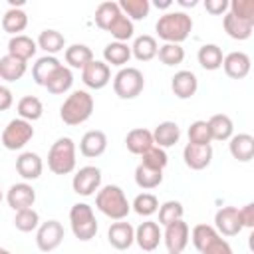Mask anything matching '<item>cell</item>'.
Listing matches in <instances>:
<instances>
[{
  "instance_id": "obj_1",
  "label": "cell",
  "mask_w": 254,
  "mask_h": 254,
  "mask_svg": "<svg viewBox=\"0 0 254 254\" xmlns=\"http://www.w3.org/2000/svg\"><path fill=\"white\" fill-rule=\"evenodd\" d=\"M155 30H157V36L165 44H181L192 32V18L187 12H183V10L165 12L157 20Z\"/></svg>"
},
{
  "instance_id": "obj_2",
  "label": "cell",
  "mask_w": 254,
  "mask_h": 254,
  "mask_svg": "<svg viewBox=\"0 0 254 254\" xmlns=\"http://www.w3.org/2000/svg\"><path fill=\"white\" fill-rule=\"evenodd\" d=\"M95 206L101 214H105L111 220H123L133 208L123 189L117 185H105L103 189H99L95 194Z\"/></svg>"
},
{
  "instance_id": "obj_3",
  "label": "cell",
  "mask_w": 254,
  "mask_h": 254,
  "mask_svg": "<svg viewBox=\"0 0 254 254\" xmlns=\"http://www.w3.org/2000/svg\"><path fill=\"white\" fill-rule=\"evenodd\" d=\"M91 113H93V97L85 89L71 91L60 107V119L69 127L85 123L91 117Z\"/></svg>"
},
{
  "instance_id": "obj_4",
  "label": "cell",
  "mask_w": 254,
  "mask_h": 254,
  "mask_svg": "<svg viewBox=\"0 0 254 254\" xmlns=\"http://www.w3.org/2000/svg\"><path fill=\"white\" fill-rule=\"evenodd\" d=\"M75 163V143L69 137H60L48 151V169L54 175H69Z\"/></svg>"
},
{
  "instance_id": "obj_5",
  "label": "cell",
  "mask_w": 254,
  "mask_h": 254,
  "mask_svg": "<svg viewBox=\"0 0 254 254\" xmlns=\"http://www.w3.org/2000/svg\"><path fill=\"white\" fill-rule=\"evenodd\" d=\"M69 226H71L73 236L81 242L95 238L97 228H99L95 214H93V208L87 202H75L69 208Z\"/></svg>"
},
{
  "instance_id": "obj_6",
  "label": "cell",
  "mask_w": 254,
  "mask_h": 254,
  "mask_svg": "<svg viewBox=\"0 0 254 254\" xmlns=\"http://www.w3.org/2000/svg\"><path fill=\"white\" fill-rule=\"evenodd\" d=\"M145 87V77L137 67H121L113 77V91L119 99H135Z\"/></svg>"
},
{
  "instance_id": "obj_7",
  "label": "cell",
  "mask_w": 254,
  "mask_h": 254,
  "mask_svg": "<svg viewBox=\"0 0 254 254\" xmlns=\"http://www.w3.org/2000/svg\"><path fill=\"white\" fill-rule=\"evenodd\" d=\"M34 137V127L30 121L18 117L12 119L4 131H2V145L8 151H20L24 145H28V141Z\"/></svg>"
},
{
  "instance_id": "obj_8",
  "label": "cell",
  "mask_w": 254,
  "mask_h": 254,
  "mask_svg": "<svg viewBox=\"0 0 254 254\" xmlns=\"http://www.w3.org/2000/svg\"><path fill=\"white\" fill-rule=\"evenodd\" d=\"M99 187H101V171L93 165L81 167L71 179V189L79 196H91L95 194V190H99Z\"/></svg>"
},
{
  "instance_id": "obj_9",
  "label": "cell",
  "mask_w": 254,
  "mask_h": 254,
  "mask_svg": "<svg viewBox=\"0 0 254 254\" xmlns=\"http://www.w3.org/2000/svg\"><path fill=\"white\" fill-rule=\"evenodd\" d=\"M64 240V226L58 220H46L40 224L36 232V246L42 252H52L56 250Z\"/></svg>"
},
{
  "instance_id": "obj_10",
  "label": "cell",
  "mask_w": 254,
  "mask_h": 254,
  "mask_svg": "<svg viewBox=\"0 0 254 254\" xmlns=\"http://www.w3.org/2000/svg\"><path fill=\"white\" fill-rule=\"evenodd\" d=\"M214 228L222 236H236L244 228L242 218H240V208H236V206H222L220 210H216V214H214Z\"/></svg>"
},
{
  "instance_id": "obj_11",
  "label": "cell",
  "mask_w": 254,
  "mask_h": 254,
  "mask_svg": "<svg viewBox=\"0 0 254 254\" xmlns=\"http://www.w3.org/2000/svg\"><path fill=\"white\" fill-rule=\"evenodd\" d=\"M189 236H190V230L185 220H177V222L165 226L163 240H165L169 254H181L189 244Z\"/></svg>"
},
{
  "instance_id": "obj_12",
  "label": "cell",
  "mask_w": 254,
  "mask_h": 254,
  "mask_svg": "<svg viewBox=\"0 0 254 254\" xmlns=\"http://www.w3.org/2000/svg\"><path fill=\"white\" fill-rule=\"evenodd\" d=\"M81 81L89 89H101L111 81V69H109V65L105 62L93 60L89 65H85L81 69Z\"/></svg>"
},
{
  "instance_id": "obj_13",
  "label": "cell",
  "mask_w": 254,
  "mask_h": 254,
  "mask_svg": "<svg viewBox=\"0 0 254 254\" xmlns=\"http://www.w3.org/2000/svg\"><path fill=\"white\" fill-rule=\"evenodd\" d=\"M161 240H163L161 224L155 220H145L135 228V242L143 252H153Z\"/></svg>"
},
{
  "instance_id": "obj_14",
  "label": "cell",
  "mask_w": 254,
  "mask_h": 254,
  "mask_svg": "<svg viewBox=\"0 0 254 254\" xmlns=\"http://www.w3.org/2000/svg\"><path fill=\"white\" fill-rule=\"evenodd\" d=\"M183 159H185V165L190 171H202L212 161V147L210 145L187 143L185 149H183Z\"/></svg>"
},
{
  "instance_id": "obj_15",
  "label": "cell",
  "mask_w": 254,
  "mask_h": 254,
  "mask_svg": "<svg viewBox=\"0 0 254 254\" xmlns=\"http://www.w3.org/2000/svg\"><path fill=\"white\" fill-rule=\"evenodd\" d=\"M6 200L8 204L18 212V210H24V208H32L34 202H36V190L32 185L28 183H16L8 189L6 192Z\"/></svg>"
},
{
  "instance_id": "obj_16",
  "label": "cell",
  "mask_w": 254,
  "mask_h": 254,
  "mask_svg": "<svg viewBox=\"0 0 254 254\" xmlns=\"http://www.w3.org/2000/svg\"><path fill=\"white\" fill-rule=\"evenodd\" d=\"M107 240L115 250H127L135 242V228L129 222L115 220L107 230Z\"/></svg>"
},
{
  "instance_id": "obj_17",
  "label": "cell",
  "mask_w": 254,
  "mask_h": 254,
  "mask_svg": "<svg viewBox=\"0 0 254 254\" xmlns=\"http://www.w3.org/2000/svg\"><path fill=\"white\" fill-rule=\"evenodd\" d=\"M171 89L179 99H190L198 89V79L192 71L181 69L171 77Z\"/></svg>"
},
{
  "instance_id": "obj_18",
  "label": "cell",
  "mask_w": 254,
  "mask_h": 254,
  "mask_svg": "<svg viewBox=\"0 0 254 254\" xmlns=\"http://www.w3.org/2000/svg\"><path fill=\"white\" fill-rule=\"evenodd\" d=\"M107 149V135L99 129H91L87 131L81 141H79V153L87 159H95V157H101Z\"/></svg>"
},
{
  "instance_id": "obj_19",
  "label": "cell",
  "mask_w": 254,
  "mask_h": 254,
  "mask_svg": "<svg viewBox=\"0 0 254 254\" xmlns=\"http://www.w3.org/2000/svg\"><path fill=\"white\" fill-rule=\"evenodd\" d=\"M16 171L24 181H36V179H40V175L44 171V163L38 153L24 151L16 159Z\"/></svg>"
},
{
  "instance_id": "obj_20",
  "label": "cell",
  "mask_w": 254,
  "mask_h": 254,
  "mask_svg": "<svg viewBox=\"0 0 254 254\" xmlns=\"http://www.w3.org/2000/svg\"><path fill=\"white\" fill-rule=\"evenodd\" d=\"M125 147L129 153L133 155H145L151 147H155V139H153V131L145 129V127H137L131 129L125 137Z\"/></svg>"
},
{
  "instance_id": "obj_21",
  "label": "cell",
  "mask_w": 254,
  "mask_h": 254,
  "mask_svg": "<svg viewBox=\"0 0 254 254\" xmlns=\"http://www.w3.org/2000/svg\"><path fill=\"white\" fill-rule=\"evenodd\" d=\"M250 65H252V62H250L248 54H244V52H230L228 56H224V64H222L224 73L232 79L246 77L250 73Z\"/></svg>"
},
{
  "instance_id": "obj_22",
  "label": "cell",
  "mask_w": 254,
  "mask_h": 254,
  "mask_svg": "<svg viewBox=\"0 0 254 254\" xmlns=\"http://www.w3.org/2000/svg\"><path fill=\"white\" fill-rule=\"evenodd\" d=\"M228 151L230 155L240 161V163H248L254 159V137L248 133H238L230 139L228 143Z\"/></svg>"
},
{
  "instance_id": "obj_23",
  "label": "cell",
  "mask_w": 254,
  "mask_h": 254,
  "mask_svg": "<svg viewBox=\"0 0 254 254\" xmlns=\"http://www.w3.org/2000/svg\"><path fill=\"white\" fill-rule=\"evenodd\" d=\"M62 67L60 60L56 56H42L36 60V64L32 65V79L38 83V85H44L48 83V79Z\"/></svg>"
},
{
  "instance_id": "obj_24",
  "label": "cell",
  "mask_w": 254,
  "mask_h": 254,
  "mask_svg": "<svg viewBox=\"0 0 254 254\" xmlns=\"http://www.w3.org/2000/svg\"><path fill=\"white\" fill-rule=\"evenodd\" d=\"M133 56V50L127 42H109L105 48H103V62L109 65H115V67H123Z\"/></svg>"
},
{
  "instance_id": "obj_25",
  "label": "cell",
  "mask_w": 254,
  "mask_h": 254,
  "mask_svg": "<svg viewBox=\"0 0 254 254\" xmlns=\"http://www.w3.org/2000/svg\"><path fill=\"white\" fill-rule=\"evenodd\" d=\"M36 50H38V42H34L30 36H24V34L12 36L8 42V54L22 62H28L30 58H34Z\"/></svg>"
},
{
  "instance_id": "obj_26",
  "label": "cell",
  "mask_w": 254,
  "mask_h": 254,
  "mask_svg": "<svg viewBox=\"0 0 254 254\" xmlns=\"http://www.w3.org/2000/svg\"><path fill=\"white\" fill-rule=\"evenodd\" d=\"M153 139H155V145L161 147V149H169L173 145L179 143L181 139V129L175 121H163L155 127L153 131Z\"/></svg>"
},
{
  "instance_id": "obj_27",
  "label": "cell",
  "mask_w": 254,
  "mask_h": 254,
  "mask_svg": "<svg viewBox=\"0 0 254 254\" xmlns=\"http://www.w3.org/2000/svg\"><path fill=\"white\" fill-rule=\"evenodd\" d=\"M196 60H198L200 67L206 69V71H214V69L222 67V64H224L222 50L216 44H204V46H200V50L196 54Z\"/></svg>"
},
{
  "instance_id": "obj_28",
  "label": "cell",
  "mask_w": 254,
  "mask_h": 254,
  "mask_svg": "<svg viewBox=\"0 0 254 254\" xmlns=\"http://www.w3.org/2000/svg\"><path fill=\"white\" fill-rule=\"evenodd\" d=\"M26 69H28L26 62H22V60H18V58H14L10 54H6V56L0 58V77L4 81H8V83L22 79L24 73H26Z\"/></svg>"
},
{
  "instance_id": "obj_29",
  "label": "cell",
  "mask_w": 254,
  "mask_h": 254,
  "mask_svg": "<svg viewBox=\"0 0 254 254\" xmlns=\"http://www.w3.org/2000/svg\"><path fill=\"white\" fill-rule=\"evenodd\" d=\"M208 127H210V135L212 141H230L234 137V123L228 115L224 113H216L208 119Z\"/></svg>"
},
{
  "instance_id": "obj_30",
  "label": "cell",
  "mask_w": 254,
  "mask_h": 254,
  "mask_svg": "<svg viewBox=\"0 0 254 254\" xmlns=\"http://www.w3.org/2000/svg\"><path fill=\"white\" fill-rule=\"evenodd\" d=\"M218 238H220L218 230L210 224H196L190 232V240H192V244L198 252H206Z\"/></svg>"
},
{
  "instance_id": "obj_31",
  "label": "cell",
  "mask_w": 254,
  "mask_h": 254,
  "mask_svg": "<svg viewBox=\"0 0 254 254\" xmlns=\"http://www.w3.org/2000/svg\"><path fill=\"white\" fill-rule=\"evenodd\" d=\"M91 62H93V52L85 44H71L69 48H65V64L69 67L83 69Z\"/></svg>"
},
{
  "instance_id": "obj_32",
  "label": "cell",
  "mask_w": 254,
  "mask_h": 254,
  "mask_svg": "<svg viewBox=\"0 0 254 254\" xmlns=\"http://www.w3.org/2000/svg\"><path fill=\"white\" fill-rule=\"evenodd\" d=\"M131 50H133L135 60H139V62H149V60H153L155 56H159L157 40H155L153 36H149V34L137 36L135 42H133V46H131Z\"/></svg>"
},
{
  "instance_id": "obj_33",
  "label": "cell",
  "mask_w": 254,
  "mask_h": 254,
  "mask_svg": "<svg viewBox=\"0 0 254 254\" xmlns=\"http://www.w3.org/2000/svg\"><path fill=\"white\" fill-rule=\"evenodd\" d=\"M28 26V16L24 10L20 8H10L6 10V14L2 16V30L6 34H12V36H20V32H24Z\"/></svg>"
},
{
  "instance_id": "obj_34",
  "label": "cell",
  "mask_w": 254,
  "mask_h": 254,
  "mask_svg": "<svg viewBox=\"0 0 254 254\" xmlns=\"http://www.w3.org/2000/svg\"><path fill=\"white\" fill-rule=\"evenodd\" d=\"M71 85H73V73H71V69L69 67H65V65H62L50 79H48V83H46V89L52 93V95H62V93H65V91H69L71 89Z\"/></svg>"
},
{
  "instance_id": "obj_35",
  "label": "cell",
  "mask_w": 254,
  "mask_h": 254,
  "mask_svg": "<svg viewBox=\"0 0 254 254\" xmlns=\"http://www.w3.org/2000/svg\"><path fill=\"white\" fill-rule=\"evenodd\" d=\"M135 183L143 190L157 189L163 183V171H157V169H151V167L139 163L137 169H135Z\"/></svg>"
},
{
  "instance_id": "obj_36",
  "label": "cell",
  "mask_w": 254,
  "mask_h": 254,
  "mask_svg": "<svg viewBox=\"0 0 254 254\" xmlns=\"http://www.w3.org/2000/svg\"><path fill=\"white\" fill-rule=\"evenodd\" d=\"M222 26H224V32H226L232 40L242 42V40H248V38L252 36V26L246 24L244 20L236 18V16L230 14V12H226V16H224V20H222Z\"/></svg>"
},
{
  "instance_id": "obj_37",
  "label": "cell",
  "mask_w": 254,
  "mask_h": 254,
  "mask_svg": "<svg viewBox=\"0 0 254 254\" xmlns=\"http://www.w3.org/2000/svg\"><path fill=\"white\" fill-rule=\"evenodd\" d=\"M38 48L46 52V56H54L65 48V38L58 30H42L38 36Z\"/></svg>"
},
{
  "instance_id": "obj_38",
  "label": "cell",
  "mask_w": 254,
  "mask_h": 254,
  "mask_svg": "<svg viewBox=\"0 0 254 254\" xmlns=\"http://www.w3.org/2000/svg\"><path fill=\"white\" fill-rule=\"evenodd\" d=\"M16 109H18V115L22 117V119H26V121H38L42 115H44V105H42V101L36 97V95H24L20 101H18V105H16Z\"/></svg>"
},
{
  "instance_id": "obj_39",
  "label": "cell",
  "mask_w": 254,
  "mask_h": 254,
  "mask_svg": "<svg viewBox=\"0 0 254 254\" xmlns=\"http://www.w3.org/2000/svg\"><path fill=\"white\" fill-rule=\"evenodd\" d=\"M117 16H121V8L119 2H101L95 8V24L101 30H109V26L117 20Z\"/></svg>"
},
{
  "instance_id": "obj_40",
  "label": "cell",
  "mask_w": 254,
  "mask_h": 254,
  "mask_svg": "<svg viewBox=\"0 0 254 254\" xmlns=\"http://www.w3.org/2000/svg\"><path fill=\"white\" fill-rule=\"evenodd\" d=\"M185 208L179 200H167L159 206V224L161 226H169L177 220H183Z\"/></svg>"
},
{
  "instance_id": "obj_41",
  "label": "cell",
  "mask_w": 254,
  "mask_h": 254,
  "mask_svg": "<svg viewBox=\"0 0 254 254\" xmlns=\"http://www.w3.org/2000/svg\"><path fill=\"white\" fill-rule=\"evenodd\" d=\"M119 8L131 20H145L149 16L151 4H149V0H121Z\"/></svg>"
},
{
  "instance_id": "obj_42",
  "label": "cell",
  "mask_w": 254,
  "mask_h": 254,
  "mask_svg": "<svg viewBox=\"0 0 254 254\" xmlns=\"http://www.w3.org/2000/svg\"><path fill=\"white\" fill-rule=\"evenodd\" d=\"M107 32L115 38V42H127L129 38H133V32H135V28H133V20L127 18V16L121 12V16H117V20L109 26Z\"/></svg>"
},
{
  "instance_id": "obj_43",
  "label": "cell",
  "mask_w": 254,
  "mask_h": 254,
  "mask_svg": "<svg viewBox=\"0 0 254 254\" xmlns=\"http://www.w3.org/2000/svg\"><path fill=\"white\" fill-rule=\"evenodd\" d=\"M131 206H133V210H135L139 216H151V214L159 212V200H157V196L151 194V192H141V194H137Z\"/></svg>"
},
{
  "instance_id": "obj_44",
  "label": "cell",
  "mask_w": 254,
  "mask_h": 254,
  "mask_svg": "<svg viewBox=\"0 0 254 254\" xmlns=\"http://www.w3.org/2000/svg\"><path fill=\"white\" fill-rule=\"evenodd\" d=\"M14 226L20 232H32L36 228H40V214L34 208H24L18 210L14 216Z\"/></svg>"
},
{
  "instance_id": "obj_45",
  "label": "cell",
  "mask_w": 254,
  "mask_h": 254,
  "mask_svg": "<svg viewBox=\"0 0 254 254\" xmlns=\"http://www.w3.org/2000/svg\"><path fill=\"white\" fill-rule=\"evenodd\" d=\"M212 141V135H210V127H208V121H192L190 127H189V143H194V145H210Z\"/></svg>"
},
{
  "instance_id": "obj_46",
  "label": "cell",
  "mask_w": 254,
  "mask_h": 254,
  "mask_svg": "<svg viewBox=\"0 0 254 254\" xmlns=\"http://www.w3.org/2000/svg\"><path fill=\"white\" fill-rule=\"evenodd\" d=\"M159 60L165 65H179L185 60V50L181 44H163L159 48Z\"/></svg>"
},
{
  "instance_id": "obj_47",
  "label": "cell",
  "mask_w": 254,
  "mask_h": 254,
  "mask_svg": "<svg viewBox=\"0 0 254 254\" xmlns=\"http://www.w3.org/2000/svg\"><path fill=\"white\" fill-rule=\"evenodd\" d=\"M141 163L151 167V169H157V171H163L169 163V157H167V151L161 149V147H151L145 155H141Z\"/></svg>"
},
{
  "instance_id": "obj_48",
  "label": "cell",
  "mask_w": 254,
  "mask_h": 254,
  "mask_svg": "<svg viewBox=\"0 0 254 254\" xmlns=\"http://www.w3.org/2000/svg\"><path fill=\"white\" fill-rule=\"evenodd\" d=\"M230 14L244 20L254 28V0H232L230 2Z\"/></svg>"
},
{
  "instance_id": "obj_49",
  "label": "cell",
  "mask_w": 254,
  "mask_h": 254,
  "mask_svg": "<svg viewBox=\"0 0 254 254\" xmlns=\"http://www.w3.org/2000/svg\"><path fill=\"white\" fill-rule=\"evenodd\" d=\"M204 8L212 16H220V14L226 16V10L230 8V2L228 0H206L204 2Z\"/></svg>"
},
{
  "instance_id": "obj_50",
  "label": "cell",
  "mask_w": 254,
  "mask_h": 254,
  "mask_svg": "<svg viewBox=\"0 0 254 254\" xmlns=\"http://www.w3.org/2000/svg\"><path fill=\"white\" fill-rule=\"evenodd\" d=\"M240 218H242V224L248 226V228H254V200L244 204L240 208Z\"/></svg>"
},
{
  "instance_id": "obj_51",
  "label": "cell",
  "mask_w": 254,
  "mask_h": 254,
  "mask_svg": "<svg viewBox=\"0 0 254 254\" xmlns=\"http://www.w3.org/2000/svg\"><path fill=\"white\" fill-rule=\"evenodd\" d=\"M202 254H234L232 252V248H230V244L226 242V240H222V238H218L206 252H202Z\"/></svg>"
},
{
  "instance_id": "obj_52",
  "label": "cell",
  "mask_w": 254,
  "mask_h": 254,
  "mask_svg": "<svg viewBox=\"0 0 254 254\" xmlns=\"http://www.w3.org/2000/svg\"><path fill=\"white\" fill-rule=\"evenodd\" d=\"M12 105V91L8 85H2L0 87V109L2 111H8Z\"/></svg>"
},
{
  "instance_id": "obj_53",
  "label": "cell",
  "mask_w": 254,
  "mask_h": 254,
  "mask_svg": "<svg viewBox=\"0 0 254 254\" xmlns=\"http://www.w3.org/2000/svg\"><path fill=\"white\" fill-rule=\"evenodd\" d=\"M248 248L254 252V228H252V232H250V236H248Z\"/></svg>"
},
{
  "instance_id": "obj_54",
  "label": "cell",
  "mask_w": 254,
  "mask_h": 254,
  "mask_svg": "<svg viewBox=\"0 0 254 254\" xmlns=\"http://www.w3.org/2000/svg\"><path fill=\"white\" fill-rule=\"evenodd\" d=\"M171 4H173V2H169V0H167V2H159V0L155 2V6H157V8H169Z\"/></svg>"
},
{
  "instance_id": "obj_55",
  "label": "cell",
  "mask_w": 254,
  "mask_h": 254,
  "mask_svg": "<svg viewBox=\"0 0 254 254\" xmlns=\"http://www.w3.org/2000/svg\"><path fill=\"white\" fill-rule=\"evenodd\" d=\"M179 4H181V6H196L194 0H190V2H187V0H179Z\"/></svg>"
},
{
  "instance_id": "obj_56",
  "label": "cell",
  "mask_w": 254,
  "mask_h": 254,
  "mask_svg": "<svg viewBox=\"0 0 254 254\" xmlns=\"http://www.w3.org/2000/svg\"><path fill=\"white\" fill-rule=\"evenodd\" d=\"M0 254H12V252H10V250H6V248H2V250H0Z\"/></svg>"
}]
</instances>
